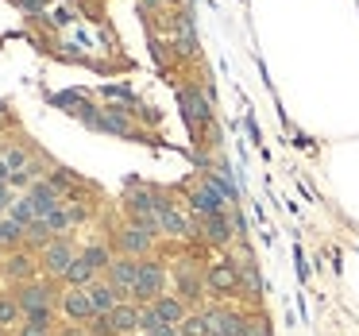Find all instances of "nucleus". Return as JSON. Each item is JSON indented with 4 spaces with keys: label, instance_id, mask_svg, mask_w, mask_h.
<instances>
[{
    "label": "nucleus",
    "instance_id": "obj_1",
    "mask_svg": "<svg viewBox=\"0 0 359 336\" xmlns=\"http://www.w3.org/2000/svg\"><path fill=\"white\" fill-rule=\"evenodd\" d=\"M163 286H166L163 263H155V259H140V274H135V282H132V302L135 305H151L155 297H163Z\"/></svg>",
    "mask_w": 359,
    "mask_h": 336
},
{
    "label": "nucleus",
    "instance_id": "obj_2",
    "mask_svg": "<svg viewBox=\"0 0 359 336\" xmlns=\"http://www.w3.org/2000/svg\"><path fill=\"white\" fill-rule=\"evenodd\" d=\"M74 259H78V251H74L62 236H55L50 243H43L39 267H43V274H47V278H66V271H70Z\"/></svg>",
    "mask_w": 359,
    "mask_h": 336
},
{
    "label": "nucleus",
    "instance_id": "obj_3",
    "mask_svg": "<svg viewBox=\"0 0 359 336\" xmlns=\"http://www.w3.org/2000/svg\"><path fill=\"white\" fill-rule=\"evenodd\" d=\"M58 309H62L66 321H74V325H89V321L97 317L93 297H89V286H66L62 297H58Z\"/></svg>",
    "mask_w": 359,
    "mask_h": 336
},
{
    "label": "nucleus",
    "instance_id": "obj_4",
    "mask_svg": "<svg viewBox=\"0 0 359 336\" xmlns=\"http://www.w3.org/2000/svg\"><path fill=\"white\" fill-rule=\"evenodd\" d=\"M16 302H20V309H24V317H27V313H39V309H55V286H50V282L32 278V282L20 286Z\"/></svg>",
    "mask_w": 359,
    "mask_h": 336
},
{
    "label": "nucleus",
    "instance_id": "obj_5",
    "mask_svg": "<svg viewBox=\"0 0 359 336\" xmlns=\"http://www.w3.org/2000/svg\"><path fill=\"white\" fill-rule=\"evenodd\" d=\"M151 243H155V232H151V228H143V224H135V220L116 232V248L124 251V255H132V259H143L151 251Z\"/></svg>",
    "mask_w": 359,
    "mask_h": 336
},
{
    "label": "nucleus",
    "instance_id": "obj_6",
    "mask_svg": "<svg viewBox=\"0 0 359 336\" xmlns=\"http://www.w3.org/2000/svg\"><path fill=\"white\" fill-rule=\"evenodd\" d=\"M155 232L174 236V240H182V236H197L194 224H189V220L182 217L170 201H163V197H158V213H155Z\"/></svg>",
    "mask_w": 359,
    "mask_h": 336
},
{
    "label": "nucleus",
    "instance_id": "obj_7",
    "mask_svg": "<svg viewBox=\"0 0 359 336\" xmlns=\"http://www.w3.org/2000/svg\"><path fill=\"white\" fill-rule=\"evenodd\" d=\"M224 201H228V197L220 194V189L212 186L209 178H205L201 186L189 189V209H194L197 217H209V213H224Z\"/></svg>",
    "mask_w": 359,
    "mask_h": 336
},
{
    "label": "nucleus",
    "instance_id": "obj_8",
    "mask_svg": "<svg viewBox=\"0 0 359 336\" xmlns=\"http://www.w3.org/2000/svg\"><path fill=\"white\" fill-rule=\"evenodd\" d=\"M124 205H128V213H132V220H135V224H143V228H151V232H155V213H158V197L151 194V189H132Z\"/></svg>",
    "mask_w": 359,
    "mask_h": 336
},
{
    "label": "nucleus",
    "instance_id": "obj_9",
    "mask_svg": "<svg viewBox=\"0 0 359 336\" xmlns=\"http://www.w3.org/2000/svg\"><path fill=\"white\" fill-rule=\"evenodd\" d=\"M135 274H140V259H132V255H120V259H112L109 263V271H104V278L112 282V286L124 294V302L132 297V282H135Z\"/></svg>",
    "mask_w": 359,
    "mask_h": 336
},
{
    "label": "nucleus",
    "instance_id": "obj_10",
    "mask_svg": "<svg viewBox=\"0 0 359 336\" xmlns=\"http://www.w3.org/2000/svg\"><path fill=\"white\" fill-rule=\"evenodd\" d=\"M205 282H209L212 294H236V286H240V267H236L232 259H220V263L209 267Z\"/></svg>",
    "mask_w": 359,
    "mask_h": 336
},
{
    "label": "nucleus",
    "instance_id": "obj_11",
    "mask_svg": "<svg viewBox=\"0 0 359 336\" xmlns=\"http://www.w3.org/2000/svg\"><path fill=\"white\" fill-rule=\"evenodd\" d=\"M27 201H32V209H35V217H50V213L55 209H62V194H58L55 186H50V182H35L32 189H27Z\"/></svg>",
    "mask_w": 359,
    "mask_h": 336
},
{
    "label": "nucleus",
    "instance_id": "obj_12",
    "mask_svg": "<svg viewBox=\"0 0 359 336\" xmlns=\"http://www.w3.org/2000/svg\"><path fill=\"white\" fill-rule=\"evenodd\" d=\"M178 105H182L186 124L194 128V132H201V124L209 120V105H205V97L197 93V89H178Z\"/></svg>",
    "mask_w": 359,
    "mask_h": 336
},
{
    "label": "nucleus",
    "instance_id": "obj_13",
    "mask_svg": "<svg viewBox=\"0 0 359 336\" xmlns=\"http://www.w3.org/2000/svg\"><path fill=\"white\" fill-rule=\"evenodd\" d=\"M109 325H112V332H116V336L140 332V305H135V302H120L116 309L109 313Z\"/></svg>",
    "mask_w": 359,
    "mask_h": 336
},
{
    "label": "nucleus",
    "instance_id": "obj_14",
    "mask_svg": "<svg viewBox=\"0 0 359 336\" xmlns=\"http://www.w3.org/2000/svg\"><path fill=\"white\" fill-rule=\"evenodd\" d=\"M151 309H155V317L163 321V325H182V321H186V302H182V297H174V294L155 297V302H151Z\"/></svg>",
    "mask_w": 359,
    "mask_h": 336
},
{
    "label": "nucleus",
    "instance_id": "obj_15",
    "mask_svg": "<svg viewBox=\"0 0 359 336\" xmlns=\"http://www.w3.org/2000/svg\"><path fill=\"white\" fill-rule=\"evenodd\" d=\"M197 224H201L197 236H205V243H224L228 236H232V220H228L224 213H209V217H201Z\"/></svg>",
    "mask_w": 359,
    "mask_h": 336
},
{
    "label": "nucleus",
    "instance_id": "obj_16",
    "mask_svg": "<svg viewBox=\"0 0 359 336\" xmlns=\"http://www.w3.org/2000/svg\"><path fill=\"white\" fill-rule=\"evenodd\" d=\"M89 297H93V309H97V313H112L120 302H124V294H120V290L112 286L109 278H104V282L97 278L93 286H89Z\"/></svg>",
    "mask_w": 359,
    "mask_h": 336
},
{
    "label": "nucleus",
    "instance_id": "obj_17",
    "mask_svg": "<svg viewBox=\"0 0 359 336\" xmlns=\"http://www.w3.org/2000/svg\"><path fill=\"white\" fill-rule=\"evenodd\" d=\"M182 336H212L217 332V321H212V309L205 313H186V321L178 325Z\"/></svg>",
    "mask_w": 359,
    "mask_h": 336
},
{
    "label": "nucleus",
    "instance_id": "obj_18",
    "mask_svg": "<svg viewBox=\"0 0 359 336\" xmlns=\"http://www.w3.org/2000/svg\"><path fill=\"white\" fill-rule=\"evenodd\" d=\"M212 321H217V332L220 336H243V328H248V317H240L236 309H212Z\"/></svg>",
    "mask_w": 359,
    "mask_h": 336
},
{
    "label": "nucleus",
    "instance_id": "obj_19",
    "mask_svg": "<svg viewBox=\"0 0 359 336\" xmlns=\"http://www.w3.org/2000/svg\"><path fill=\"white\" fill-rule=\"evenodd\" d=\"M174 282H178L182 302H197V297H201V290H205V278H197L189 267H178V271H174Z\"/></svg>",
    "mask_w": 359,
    "mask_h": 336
},
{
    "label": "nucleus",
    "instance_id": "obj_20",
    "mask_svg": "<svg viewBox=\"0 0 359 336\" xmlns=\"http://www.w3.org/2000/svg\"><path fill=\"white\" fill-rule=\"evenodd\" d=\"M174 47L182 55H194L197 51V32H194V20L189 16H178V24H174Z\"/></svg>",
    "mask_w": 359,
    "mask_h": 336
},
{
    "label": "nucleus",
    "instance_id": "obj_21",
    "mask_svg": "<svg viewBox=\"0 0 359 336\" xmlns=\"http://www.w3.org/2000/svg\"><path fill=\"white\" fill-rule=\"evenodd\" d=\"M4 274H8V278H20V282H32L35 278V259L24 255V251H20V255H8L4 259Z\"/></svg>",
    "mask_w": 359,
    "mask_h": 336
},
{
    "label": "nucleus",
    "instance_id": "obj_22",
    "mask_svg": "<svg viewBox=\"0 0 359 336\" xmlns=\"http://www.w3.org/2000/svg\"><path fill=\"white\" fill-rule=\"evenodd\" d=\"M20 321H24V309H20L16 294H0V332L4 328H20Z\"/></svg>",
    "mask_w": 359,
    "mask_h": 336
},
{
    "label": "nucleus",
    "instance_id": "obj_23",
    "mask_svg": "<svg viewBox=\"0 0 359 336\" xmlns=\"http://www.w3.org/2000/svg\"><path fill=\"white\" fill-rule=\"evenodd\" d=\"M62 282H66V286H93V282H97V271L78 255V259L70 263V271H66V278H62Z\"/></svg>",
    "mask_w": 359,
    "mask_h": 336
},
{
    "label": "nucleus",
    "instance_id": "obj_24",
    "mask_svg": "<svg viewBox=\"0 0 359 336\" xmlns=\"http://www.w3.org/2000/svg\"><path fill=\"white\" fill-rule=\"evenodd\" d=\"M78 255L86 259V263L93 267L97 274H101V271H109V263H112V251L104 248V243H89V248H81V251H78Z\"/></svg>",
    "mask_w": 359,
    "mask_h": 336
},
{
    "label": "nucleus",
    "instance_id": "obj_25",
    "mask_svg": "<svg viewBox=\"0 0 359 336\" xmlns=\"http://www.w3.org/2000/svg\"><path fill=\"white\" fill-rule=\"evenodd\" d=\"M236 294L251 297V302H255V297L263 294V278H259L255 267H240V286H236Z\"/></svg>",
    "mask_w": 359,
    "mask_h": 336
},
{
    "label": "nucleus",
    "instance_id": "obj_26",
    "mask_svg": "<svg viewBox=\"0 0 359 336\" xmlns=\"http://www.w3.org/2000/svg\"><path fill=\"white\" fill-rule=\"evenodd\" d=\"M8 217H12V220H16V224H20V228H24V232H27V228H32V224H35V220H39V217H35V209H32V201H27V197H20V201H12V209H8Z\"/></svg>",
    "mask_w": 359,
    "mask_h": 336
},
{
    "label": "nucleus",
    "instance_id": "obj_27",
    "mask_svg": "<svg viewBox=\"0 0 359 336\" xmlns=\"http://www.w3.org/2000/svg\"><path fill=\"white\" fill-rule=\"evenodd\" d=\"M27 163H32V155H27L24 147H12V151H4V166H8L12 174L27 170Z\"/></svg>",
    "mask_w": 359,
    "mask_h": 336
},
{
    "label": "nucleus",
    "instance_id": "obj_28",
    "mask_svg": "<svg viewBox=\"0 0 359 336\" xmlns=\"http://www.w3.org/2000/svg\"><path fill=\"white\" fill-rule=\"evenodd\" d=\"M20 236H27V232H24V228H20L12 217H4V220H0V243H16Z\"/></svg>",
    "mask_w": 359,
    "mask_h": 336
},
{
    "label": "nucleus",
    "instance_id": "obj_29",
    "mask_svg": "<svg viewBox=\"0 0 359 336\" xmlns=\"http://www.w3.org/2000/svg\"><path fill=\"white\" fill-rule=\"evenodd\" d=\"M243 336H271V325H266L263 317H251L248 328H243Z\"/></svg>",
    "mask_w": 359,
    "mask_h": 336
},
{
    "label": "nucleus",
    "instance_id": "obj_30",
    "mask_svg": "<svg viewBox=\"0 0 359 336\" xmlns=\"http://www.w3.org/2000/svg\"><path fill=\"white\" fill-rule=\"evenodd\" d=\"M24 321H32V325H47V328H55V309H39V313H27Z\"/></svg>",
    "mask_w": 359,
    "mask_h": 336
},
{
    "label": "nucleus",
    "instance_id": "obj_31",
    "mask_svg": "<svg viewBox=\"0 0 359 336\" xmlns=\"http://www.w3.org/2000/svg\"><path fill=\"white\" fill-rule=\"evenodd\" d=\"M20 336H50V328H47V325H32V321H24V325H20Z\"/></svg>",
    "mask_w": 359,
    "mask_h": 336
},
{
    "label": "nucleus",
    "instance_id": "obj_32",
    "mask_svg": "<svg viewBox=\"0 0 359 336\" xmlns=\"http://www.w3.org/2000/svg\"><path fill=\"white\" fill-rule=\"evenodd\" d=\"M147 336H182V332H178V325H155Z\"/></svg>",
    "mask_w": 359,
    "mask_h": 336
},
{
    "label": "nucleus",
    "instance_id": "obj_33",
    "mask_svg": "<svg viewBox=\"0 0 359 336\" xmlns=\"http://www.w3.org/2000/svg\"><path fill=\"white\" fill-rule=\"evenodd\" d=\"M58 336H89V328H86V325H74V321H70V325H66Z\"/></svg>",
    "mask_w": 359,
    "mask_h": 336
},
{
    "label": "nucleus",
    "instance_id": "obj_34",
    "mask_svg": "<svg viewBox=\"0 0 359 336\" xmlns=\"http://www.w3.org/2000/svg\"><path fill=\"white\" fill-rule=\"evenodd\" d=\"M20 8H24V12H39L43 0H20Z\"/></svg>",
    "mask_w": 359,
    "mask_h": 336
},
{
    "label": "nucleus",
    "instance_id": "obj_35",
    "mask_svg": "<svg viewBox=\"0 0 359 336\" xmlns=\"http://www.w3.org/2000/svg\"><path fill=\"white\" fill-rule=\"evenodd\" d=\"M4 205H8V186L0 182V217H4Z\"/></svg>",
    "mask_w": 359,
    "mask_h": 336
},
{
    "label": "nucleus",
    "instance_id": "obj_36",
    "mask_svg": "<svg viewBox=\"0 0 359 336\" xmlns=\"http://www.w3.org/2000/svg\"><path fill=\"white\" fill-rule=\"evenodd\" d=\"M8 178H12V170H8V166H4V159H0V182L8 186Z\"/></svg>",
    "mask_w": 359,
    "mask_h": 336
},
{
    "label": "nucleus",
    "instance_id": "obj_37",
    "mask_svg": "<svg viewBox=\"0 0 359 336\" xmlns=\"http://www.w3.org/2000/svg\"><path fill=\"white\" fill-rule=\"evenodd\" d=\"M158 4H163V0H143V8H158Z\"/></svg>",
    "mask_w": 359,
    "mask_h": 336
},
{
    "label": "nucleus",
    "instance_id": "obj_38",
    "mask_svg": "<svg viewBox=\"0 0 359 336\" xmlns=\"http://www.w3.org/2000/svg\"><path fill=\"white\" fill-rule=\"evenodd\" d=\"M132 336H147V332H132Z\"/></svg>",
    "mask_w": 359,
    "mask_h": 336
},
{
    "label": "nucleus",
    "instance_id": "obj_39",
    "mask_svg": "<svg viewBox=\"0 0 359 336\" xmlns=\"http://www.w3.org/2000/svg\"><path fill=\"white\" fill-rule=\"evenodd\" d=\"M0 124H4V112H0Z\"/></svg>",
    "mask_w": 359,
    "mask_h": 336
},
{
    "label": "nucleus",
    "instance_id": "obj_40",
    "mask_svg": "<svg viewBox=\"0 0 359 336\" xmlns=\"http://www.w3.org/2000/svg\"><path fill=\"white\" fill-rule=\"evenodd\" d=\"M212 336H220V332H212Z\"/></svg>",
    "mask_w": 359,
    "mask_h": 336
}]
</instances>
